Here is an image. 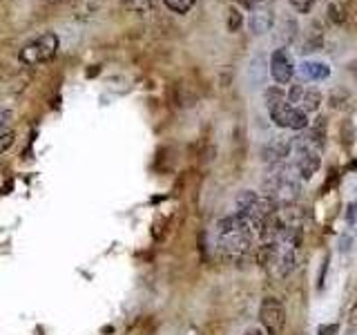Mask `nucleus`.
Here are the masks:
<instances>
[{"mask_svg":"<svg viewBox=\"0 0 357 335\" xmlns=\"http://www.w3.org/2000/svg\"><path fill=\"white\" fill-rule=\"evenodd\" d=\"M255 239H259V234L252 228V223L239 215L237 210L228 217H221L215 226V244L217 251L226 257V260H243L245 255L252 251Z\"/></svg>","mask_w":357,"mask_h":335,"instance_id":"obj_1","label":"nucleus"},{"mask_svg":"<svg viewBox=\"0 0 357 335\" xmlns=\"http://www.w3.org/2000/svg\"><path fill=\"white\" fill-rule=\"evenodd\" d=\"M321 154H324V132L319 128H306L299 137L293 139V165L297 174L308 181L321 168Z\"/></svg>","mask_w":357,"mask_h":335,"instance_id":"obj_2","label":"nucleus"},{"mask_svg":"<svg viewBox=\"0 0 357 335\" xmlns=\"http://www.w3.org/2000/svg\"><path fill=\"white\" fill-rule=\"evenodd\" d=\"M264 98H266V110H268V114H271V121L277 128L293 130V132H304L308 128V114L297 110L295 105H290L284 89L279 85L266 87Z\"/></svg>","mask_w":357,"mask_h":335,"instance_id":"obj_3","label":"nucleus"},{"mask_svg":"<svg viewBox=\"0 0 357 335\" xmlns=\"http://www.w3.org/2000/svg\"><path fill=\"white\" fill-rule=\"evenodd\" d=\"M299 174L293 163L282 161L271 165V172L266 177V199L273 201V206H288L299 195Z\"/></svg>","mask_w":357,"mask_h":335,"instance_id":"obj_4","label":"nucleus"},{"mask_svg":"<svg viewBox=\"0 0 357 335\" xmlns=\"http://www.w3.org/2000/svg\"><path fill=\"white\" fill-rule=\"evenodd\" d=\"M61 47V40L56 34L47 31V34H40L38 38H33L31 43H27L25 47L20 50L18 59L22 65L33 67V65H40V63H47L52 61L56 54H59Z\"/></svg>","mask_w":357,"mask_h":335,"instance_id":"obj_5","label":"nucleus"},{"mask_svg":"<svg viewBox=\"0 0 357 335\" xmlns=\"http://www.w3.org/2000/svg\"><path fill=\"white\" fill-rule=\"evenodd\" d=\"M259 322L266 335H282L286 329V306L277 297H264L259 306Z\"/></svg>","mask_w":357,"mask_h":335,"instance_id":"obj_6","label":"nucleus"},{"mask_svg":"<svg viewBox=\"0 0 357 335\" xmlns=\"http://www.w3.org/2000/svg\"><path fill=\"white\" fill-rule=\"evenodd\" d=\"M288 103L290 105H295L297 110L301 112H306V114H310V112H317L319 105H321V100H324V94L319 92L317 87H308V85H293L288 89Z\"/></svg>","mask_w":357,"mask_h":335,"instance_id":"obj_7","label":"nucleus"},{"mask_svg":"<svg viewBox=\"0 0 357 335\" xmlns=\"http://www.w3.org/2000/svg\"><path fill=\"white\" fill-rule=\"evenodd\" d=\"M271 76L273 81L282 87V85H288L290 81H293L295 76V61L293 56H290L288 50L279 47L271 54Z\"/></svg>","mask_w":357,"mask_h":335,"instance_id":"obj_8","label":"nucleus"},{"mask_svg":"<svg viewBox=\"0 0 357 335\" xmlns=\"http://www.w3.org/2000/svg\"><path fill=\"white\" fill-rule=\"evenodd\" d=\"M264 161L268 165H275V163H282L286 161L290 154H293V139L290 137H277L271 139L264 145Z\"/></svg>","mask_w":357,"mask_h":335,"instance_id":"obj_9","label":"nucleus"},{"mask_svg":"<svg viewBox=\"0 0 357 335\" xmlns=\"http://www.w3.org/2000/svg\"><path fill=\"white\" fill-rule=\"evenodd\" d=\"M275 25V11L268 7H255L252 14L248 18V27L255 36H261V34H268Z\"/></svg>","mask_w":357,"mask_h":335,"instance_id":"obj_10","label":"nucleus"},{"mask_svg":"<svg viewBox=\"0 0 357 335\" xmlns=\"http://www.w3.org/2000/svg\"><path fill=\"white\" fill-rule=\"evenodd\" d=\"M299 76L304 78V81H310V83H317V81H326V78L331 76V67L328 63L324 61H315V59H308L304 61L299 67Z\"/></svg>","mask_w":357,"mask_h":335,"instance_id":"obj_11","label":"nucleus"},{"mask_svg":"<svg viewBox=\"0 0 357 335\" xmlns=\"http://www.w3.org/2000/svg\"><path fill=\"white\" fill-rule=\"evenodd\" d=\"M326 16H328V20L333 22V25H342V22H346V18H349V9L335 0V3H331L326 7Z\"/></svg>","mask_w":357,"mask_h":335,"instance_id":"obj_12","label":"nucleus"},{"mask_svg":"<svg viewBox=\"0 0 357 335\" xmlns=\"http://www.w3.org/2000/svg\"><path fill=\"white\" fill-rule=\"evenodd\" d=\"M121 5L126 11H132V14H148L152 9V0H121Z\"/></svg>","mask_w":357,"mask_h":335,"instance_id":"obj_13","label":"nucleus"},{"mask_svg":"<svg viewBox=\"0 0 357 335\" xmlns=\"http://www.w3.org/2000/svg\"><path fill=\"white\" fill-rule=\"evenodd\" d=\"M165 7L174 11V14H188L190 9L197 5V0H163Z\"/></svg>","mask_w":357,"mask_h":335,"instance_id":"obj_14","label":"nucleus"},{"mask_svg":"<svg viewBox=\"0 0 357 335\" xmlns=\"http://www.w3.org/2000/svg\"><path fill=\"white\" fill-rule=\"evenodd\" d=\"M241 25H243V14L237 7H230L228 9V29L230 31H239Z\"/></svg>","mask_w":357,"mask_h":335,"instance_id":"obj_15","label":"nucleus"},{"mask_svg":"<svg viewBox=\"0 0 357 335\" xmlns=\"http://www.w3.org/2000/svg\"><path fill=\"white\" fill-rule=\"evenodd\" d=\"M346 228H349L351 239H353V234H357V201H355V204H351L349 212H346Z\"/></svg>","mask_w":357,"mask_h":335,"instance_id":"obj_16","label":"nucleus"},{"mask_svg":"<svg viewBox=\"0 0 357 335\" xmlns=\"http://www.w3.org/2000/svg\"><path fill=\"white\" fill-rule=\"evenodd\" d=\"M288 3L297 11V14H310L312 7L317 5V0H288Z\"/></svg>","mask_w":357,"mask_h":335,"instance_id":"obj_17","label":"nucleus"},{"mask_svg":"<svg viewBox=\"0 0 357 335\" xmlns=\"http://www.w3.org/2000/svg\"><path fill=\"white\" fill-rule=\"evenodd\" d=\"M16 141V132L14 130H5V132H0V154L7 152L11 145H14Z\"/></svg>","mask_w":357,"mask_h":335,"instance_id":"obj_18","label":"nucleus"},{"mask_svg":"<svg viewBox=\"0 0 357 335\" xmlns=\"http://www.w3.org/2000/svg\"><path fill=\"white\" fill-rule=\"evenodd\" d=\"M346 335H357V299L349 311V322H346Z\"/></svg>","mask_w":357,"mask_h":335,"instance_id":"obj_19","label":"nucleus"},{"mask_svg":"<svg viewBox=\"0 0 357 335\" xmlns=\"http://www.w3.org/2000/svg\"><path fill=\"white\" fill-rule=\"evenodd\" d=\"M11 121V110L7 107H0V132H5L7 128V123Z\"/></svg>","mask_w":357,"mask_h":335,"instance_id":"obj_20","label":"nucleus"},{"mask_svg":"<svg viewBox=\"0 0 357 335\" xmlns=\"http://www.w3.org/2000/svg\"><path fill=\"white\" fill-rule=\"evenodd\" d=\"M243 335H261V331L259 329H248Z\"/></svg>","mask_w":357,"mask_h":335,"instance_id":"obj_21","label":"nucleus"},{"mask_svg":"<svg viewBox=\"0 0 357 335\" xmlns=\"http://www.w3.org/2000/svg\"><path fill=\"white\" fill-rule=\"evenodd\" d=\"M248 3H252V5H257V7H261L264 3H268V0H248Z\"/></svg>","mask_w":357,"mask_h":335,"instance_id":"obj_22","label":"nucleus"},{"mask_svg":"<svg viewBox=\"0 0 357 335\" xmlns=\"http://www.w3.org/2000/svg\"><path fill=\"white\" fill-rule=\"evenodd\" d=\"M351 70H353V74L357 76V63H353V67H351Z\"/></svg>","mask_w":357,"mask_h":335,"instance_id":"obj_23","label":"nucleus"}]
</instances>
